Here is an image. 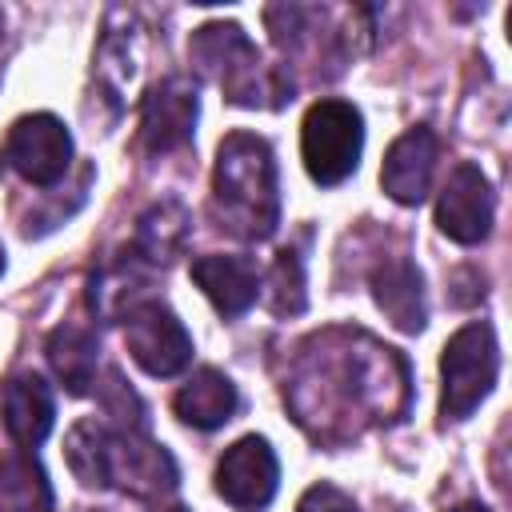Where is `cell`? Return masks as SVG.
<instances>
[{
    "label": "cell",
    "instance_id": "cell-3",
    "mask_svg": "<svg viewBox=\"0 0 512 512\" xmlns=\"http://www.w3.org/2000/svg\"><path fill=\"white\" fill-rule=\"evenodd\" d=\"M212 216L228 236L268 240L280 224L276 156L264 136L232 132L216 148L212 168Z\"/></svg>",
    "mask_w": 512,
    "mask_h": 512
},
{
    "label": "cell",
    "instance_id": "cell-11",
    "mask_svg": "<svg viewBox=\"0 0 512 512\" xmlns=\"http://www.w3.org/2000/svg\"><path fill=\"white\" fill-rule=\"evenodd\" d=\"M200 120V96L188 76H164L148 96L140 112V140L148 152H172L184 148Z\"/></svg>",
    "mask_w": 512,
    "mask_h": 512
},
{
    "label": "cell",
    "instance_id": "cell-7",
    "mask_svg": "<svg viewBox=\"0 0 512 512\" xmlns=\"http://www.w3.org/2000/svg\"><path fill=\"white\" fill-rule=\"evenodd\" d=\"M124 344L148 376H180L192 364V336L184 320L152 296L124 312Z\"/></svg>",
    "mask_w": 512,
    "mask_h": 512
},
{
    "label": "cell",
    "instance_id": "cell-21",
    "mask_svg": "<svg viewBox=\"0 0 512 512\" xmlns=\"http://www.w3.org/2000/svg\"><path fill=\"white\" fill-rule=\"evenodd\" d=\"M296 512H360V508H356V500H352L348 492H340L336 484H312V488L300 496Z\"/></svg>",
    "mask_w": 512,
    "mask_h": 512
},
{
    "label": "cell",
    "instance_id": "cell-8",
    "mask_svg": "<svg viewBox=\"0 0 512 512\" xmlns=\"http://www.w3.org/2000/svg\"><path fill=\"white\" fill-rule=\"evenodd\" d=\"M4 160H8L28 184L52 188V184L64 180V172L72 168V132H68L64 120L52 116V112L20 116V120L8 128Z\"/></svg>",
    "mask_w": 512,
    "mask_h": 512
},
{
    "label": "cell",
    "instance_id": "cell-17",
    "mask_svg": "<svg viewBox=\"0 0 512 512\" xmlns=\"http://www.w3.org/2000/svg\"><path fill=\"white\" fill-rule=\"evenodd\" d=\"M48 364L56 372V380L64 384V392L84 396L96 384V360H100V344L84 324H60L48 332Z\"/></svg>",
    "mask_w": 512,
    "mask_h": 512
},
{
    "label": "cell",
    "instance_id": "cell-12",
    "mask_svg": "<svg viewBox=\"0 0 512 512\" xmlns=\"http://www.w3.org/2000/svg\"><path fill=\"white\" fill-rule=\"evenodd\" d=\"M436 156H440V144H436L432 128H408V132L396 136L392 148L384 152L380 188H384L396 204H420V200L428 196V188H432Z\"/></svg>",
    "mask_w": 512,
    "mask_h": 512
},
{
    "label": "cell",
    "instance_id": "cell-4",
    "mask_svg": "<svg viewBox=\"0 0 512 512\" xmlns=\"http://www.w3.org/2000/svg\"><path fill=\"white\" fill-rule=\"evenodd\" d=\"M188 56L196 72L224 88V96L240 108H280L292 100V80H284L272 64L260 60L256 44L244 36L240 24L212 20L192 32Z\"/></svg>",
    "mask_w": 512,
    "mask_h": 512
},
{
    "label": "cell",
    "instance_id": "cell-18",
    "mask_svg": "<svg viewBox=\"0 0 512 512\" xmlns=\"http://www.w3.org/2000/svg\"><path fill=\"white\" fill-rule=\"evenodd\" d=\"M52 508V484L40 460L20 448L0 460V512H48Z\"/></svg>",
    "mask_w": 512,
    "mask_h": 512
},
{
    "label": "cell",
    "instance_id": "cell-1",
    "mask_svg": "<svg viewBox=\"0 0 512 512\" xmlns=\"http://www.w3.org/2000/svg\"><path fill=\"white\" fill-rule=\"evenodd\" d=\"M296 420L316 440H344L368 424H396L408 412V364L368 332L332 328L304 344L284 388Z\"/></svg>",
    "mask_w": 512,
    "mask_h": 512
},
{
    "label": "cell",
    "instance_id": "cell-19",
    "mask_svg": "<svg viewBox=\"0 0 512 512\" xmlns=\"http://www.w3.org/2000/svg\"><path fill=\"white\" fill-rule=\"evenodd\" d=\"M184 236H188V212H184L176 200H160V204H152V208L140 216L132 252H136L148 268H156V264L164 268L172 256H180Z\"/></svg>",
    "mask_w": 512,
    "mask_h": 512
},
{
    "label": "cell",
    "instance_id": "cell-20",
    "mask_svg": "<svg viewBox=\"0 0 512 512\" xmlns=\"http://www.w3.org/2000/svg\"><path fill=\"white\" fill-rule=\"evenodd\" d=\"M268 308L276 316H296L304 308V268L296 260V252H280L272 272H268Z\"/></svg>",
    "mask_w": 512,
    "mask_h": 512
},
{
    "label": "cell",
    "instance_id": "cell-14",
    "mask_svg": "<svg viewBox=\"0 0 512 512\" xmlns=\"http://www.w3.org/2000/svg\"><path fill=\"white\" fill-rule=\"evenodd\" d=\"M192 280L212 300V308L224 312V316L248 312L260 296V272L248 256H220V252L196 256L192 260Z\"/></svg>",
    "mask_w": 512,
    "mask_h": 512
},
{
    "label": "cell",
    "instance_id": "cell-22",
    "mask_svg": "<svg viewBox=\"0 0 512 512\" xmlns=\"http://www.w3.org/2000/svg\"><path fill=\"white\" fill-rule=\"evenodd\" d=\"M452 512H488L484 504H460V508H452Z\"/></svg>",
    "mask_w": 512,
    "mask_h": 512
},
{
    "label": "cell",
    "instance_id": "cell-2",
    "mask_svg": "<svg viewBox=\"0 0 512 512\" xmlns=\"http://www.w3.org/2000/svg\"><path fill=\"white\" fill-rule=\"evenodd\" d=\"M64 456L84 488H124L136 496H160L176 488L172 456L144 436V428L76 420L64 436Z\"/></svg>",
    "mask_w": 512,
    "mask_h": 512
},
{
    "label": "cell",
    "instance_id": "cell-5",
    "mask_svg": "<svg viewBox=\"0 0 512 512\" xmlns=\"http://www.w3.org/2000/svg\"><path fill=\"white\" fill-rule=\"evenodd\" d=\"M496 372H500V348L492 324L472 320L460 332H452L440 356V416L468 420L492 392Z\"/></svg>",
    "mask_w": 512,
    "mask_h": 512
},
{
    "label": "cell",
    "instance_id": "cell-6",
    "mask_svg": "<svg viewBox=\"0 0 512 512\" xmlns=\"http://www.w3.org/2000/svg\"><path fill=\"white\" fill-rule=\"evenodd\" d=\"M364 152V116L348 100H316L300 124V156L320 188L344 184Z\"/></svg>",
    "mask_w": 512,
    "mask_h": 512
},
{
    "label": "cell",
    "instance_id": "cell-16",
    "mask_svg": "<svg viewBox=\"0 0 512 512\" xmlns=\"http://www.w3.org/2000/svg\"><path fill=\"white\" fill-rule=\"evenodd\" d=\"M236 404H240L236 384H232L220 368H196V372L180 384V392L172 396L176 416H180L188 428H200V432H212V428L228 424V420L236 416Z\"/></svg>",
    "mask_w": 512,
    "mask_h": 512
},
{
    "label": "cell",
    "instance_id": "cell-9",
    "mask_svg": "<svg viewBox=\"0 0 512 512\" xmlns=\"http://www.w3.org/2000/svg\"><path fill=\"white\" fill-rule=\"evenodd\" d=\"M280 488V464L264 436L236 440L216 464V492L236 512H264Z\"/></svg>",
    "mask_w": 512,
    "mask_h": 512
},
{
    "label": "cell",
    "instance_id": "cell-23",
    "mask_svg": "<svg viewBox=\"0 0 512 512\" xmlns=\"http://www.w3.org/2000/svg\"><path fill=\"white\" fill-rule=\"evenodd\" d=\"M0 36H4V12H0Z\"/></svg>",
    "mask_w": 512,
    "mask_h": 512
},
{
    "label": "cell",
    "instance_id": "cell-15",
    "mask_svg": "<svg viewBox=\"0 0 512 512\" xmlns=\"http://www.w3.org/2000/svg\"><path fill=\"white\" fill-rule=\"evenodd\" d=\"M372 296L376 308L400 328V332H420L428 324V304H424V276L412 260L396 256L384 260L372 272Z\"/></svg>",
    "mask_w": 512,
    "mask_h": 512
},
{
    "label": "cell",
    "instance_id": "cell-24",
    "mask_svg": "<svg viewBox=\"0 0 512 512\" xmlns=\"http://www.w3.org/2000/svg\"><path fill=\"white\" fill-rule=\"evenodd\" d=\"M0 272H4V248H0Z\"/></svg>",
    "mask_w": 512,
    "mask_h": 512
},
{
    "label": "cell",
    "instance_id": "cell-13",
    "mask_svg": "<svg viewBox=\"0 0 512 512\" xmlns=\"http://www.w3.org/2000/svg\"><path fill=\"white\" fill-rule=\"evenodd\" d=\"M0 416H4L8 436H12L20 448L32 452L36 444H44V436H48L52 424H56L52 388H48L36 372L12 376V380L0 388Z\"/></svg>",
    "mask_w": 512,
    "mask_h": 512
},
{
    "label": "cell",
    "instance_id": "cell-10",
    "mask_svg": "<svg viewBox=\"0 0 512 512\" xmlns=\"http://www.w3.org/2000/svg\"><path fill=\"white\" fill-rule=\"evenodd\" d=\"M496 196L488 176L476 164H456L440 200H436V228L456 244H480L492 232Z\"/></svg>",
    "mask_w": 512,
    "mask_h": 512
}]
</instances>
